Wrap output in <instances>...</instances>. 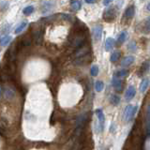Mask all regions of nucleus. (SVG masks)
Returning a JSON list of instances; mask_svg holds the SVG:
<instances>
[{"mask_svg": "<svg viewBox=\"0 0 150 150\" xmlns=\"http://www.w3.org/2000/svg\"><path fill=\"white\" fill-rule=\"evenodd\" d=\"M112 86L114 87V88L116 90V91H121L122 90V87H123V81L121 80L120 78H117L114 76L112 78Z\"/></svg>", "mask_w": 150, "mask_h": 150, "instance_id": "nucleus-8", "label": "nucleus"}, {"mask_svg": "<svg viewBox=\"0 0 150 150\" xmlns=\"http://www.w3.org/2000/svg\"><path fill=\"white\" fill-rule=\"evenodd\" d=\"M112 1V0H103V5L104 6H108Z\"/></svg>", "mask_w": 150, "mask_h": 150, "instance_id": "nucleus-31", "label": "nucleus"}, {"mask_svg": "<svg viewBox=\"0 0 150 150\" xmlns=\"http://www.w3.org/2000/svg\"><path fill=\"white\" fill-rule=\"evenodd\" d=\"M26 26H27V22H26V21H24V22L21 23L19 26L15 28L14 33H15V34H20L21 32H23L24 30V28L26 27Z\"/></svg>", "mask_w": 150, "mask_h": 150, "instance_id": "nucleus-19", "label": "nucleus"}, {"mask_svg": "<svg viewBox=\"0 0 150 150\" xmlns=\"http://www.w3.org/2000/svg\"><path fill=\"white\" fill-rule=\"evenodd\" d=\"M96 0H85V2L86 3H88V4H92V3H95Z\"/></svg>", "mask_w": 150, "mask_h": 150, "instance_id": "nucleus-32", "label": "nucleus"}, {"mask_svg": "<svg viewBox=\"0 0 150 150\" xmlns=\"http://www.w3.org/2000/svg\"><path fill=\"white\" fill-rule=\"evenodd\" d=\"M120 99H120L119 96H117V95H112L111 98H110V102L114 106H116V105H118V104H119Z\"/></svg>", "mask_w": 150, "mask_h": 150, "instance_id": "nucleus-23", "label": "nucleus"}, {"mask_svg": "<svg viewBox=\"0 0 150 150\" xmlns=\"http://www.w3.org/2000/svg\"><path fill=\"white\" fill-rule=\"evenodd\" d=\"M134 13H135V8L133 5L128 7L126 10H125V13H124V17L128 19V20H131L133 18V16H134Z\"/></svg>", "mask_w": 150, "mask_h": 150, "instance_id": "nucleus-12", "label": "nucleus"}, {"mask_svg": "<svg viewBox=\"0 0 150 150\" xmlns=\"http://www.w3.org/2000/svg\"><path fill=\"white\" fill-rule=\"evenodd\" d=\"M144 30H145V33H148L150 31V16L144 22Z\"/></svg>", "mask_w": 150, "mask_h": 150, "instance_id": "nucleus-28", "label": "nucleus"}, {"mask_svg": "<svg viewBox=\"0 0 150 150\" xmlns=\"http://www.w3.org/2000/svg\"><path fill=\"white\" fill-rule=\"evenodd\" d=\"M137 111H138V105H128L123 112V118L126 122H130L135 116Z\"/></svg>", "mask_w": 150, "mask_h": 150, "instance_id": "nucleus-2", "label": "nucleus"}, {"mask_svg": "<svg viewBox=\"0 0 150 150\" xmlns=\"http://www.w3.org/2000/svg\"><path fill=\"white\" fill-rule=\"evenodd\" d=\"M114 45H115V40L112 38H108L105 41V50L106 51H110L114 47Z\"/></svg>", "mask_w": 150, "mask_h": 150, "instance_id": "nucleus-18", "label": "nucleus"}, {"mask_svg": "<svg viewBox=\"0 0 150 150\" xmlns=\"http://www.w3.org/2000/svg\"><path fill=\"white\" fill-rule=\"evenodd\" d=\"M86 40L85 34L80 29H78V32L74 33L72 38H70V41H72V45L73 47H78L80 48L85 44Z\"/></svg>", "mask_w": 150, "mask_h": 150, "instance_id": "nucleus-1", "label": "nucleus"}, {"mask_svg": "<svg viewBox=\"0 0 150 150\" xmlns=\"http://www.w3.org/2000/svg\"><path fill=\"white\" fill-rule=\"evenodd\" d=\"M116 16V10L115 7H108L103 12V19L106 22H112L114 21Z\"/></svg>", "mask_w": 150, "mask_h": 150, "instance_id": "nucleus-5", "label": "nucleus"}, {"mask_svg": "<svg viewBox=\"0 0 150 150\" xmlns=\"http://www.w3.org/2000/svg\"><path fill=\"white\" fill-rule=\"evenodd\" d=\"M11 40V37L9 36V35H6L4 36L3 38H1V40H0V45L1 46H6V45H8Z\"/></svg>", "mask_w": 150, "mask_h": 150, "instance_id": "nucleus-22", "label": "nucleus"}, {"mask_svg": "<svg viewBox=\"0 0 150 150\" xmlns=\"http://www.w3.org/2000/svg\"><path fill=\"white\" fill-rule=\"evenodd\" d=\"M34 10L35 9H34V7H33V6H27L24 9L23 13L24 15H30V14L33 13V12H34Z\"/></svg>", "mask_w": 150, "mask_h": 150, "instance_id": "nucleus-26", "label": "nucleus"}, {"mask_svg": "<svg viewBox=\"0 0 150 150\" xmlns=\"http://www.w3.org/2000/svg\"><path fill=\"white\" fill-rule=\"evenodd\" d=\"M145 133H147V136L150 137V105L147 106V112H145Z\"/></svg>", "mask_w": 150, "mask_h": 150, "instance_id": "nucleus-6", "label": "nucleus"}, {"mask_svg": "<svg viewBox=\"0 0 150 150\" xmlns=\"http://www.w3.org/2000/svg\"><path fill=\"white\" fill-rule=\"evenodd\" d=\"M121 57V53L119 51H115L114 53H112V55L110 56L111 62H116L119 60V58Z\"/></svg>", "mask_w": 150, "mask_h": 150, "instance_id": "nucleus-21", "label": "nucleus"}, {"mask_svg": "<svg viewBox=\"0 0 150 150\" xmlns=\"http://www.w3.org/2000/svg\"><path fill=\"white\" fill-rule=\"evenodd\" d=\"M69 5L72 11H78L80 10L82 8V2L80 0H70Z\"/></svg>", "mask_w": 150, "mask_h": 150, "instance_id": "nucleus-15", "label": "nucleus"}, {"mask_svg": "<svg viewBox=\"0 0 150 150\" xmlns=\"http://www.w3.org/2000/svg\"><path fill=\"white\" fill-rule=\"evenodd\" d=\"M23 43H24V45H26V46L30 45V43H31V38L26 36V37L24 38V40H23Z\"/></svg>", "mask_w": 150, "mask_h": 150, "instance_id": "nucleus-29", "label": "nucleus"}, {"mask_svg": "<svg viewBox=\"0 0 150 150\" xmlns=\"http://www.w3.org/2000/svg\"><path fill=\"white\" fill-rule=\"evenodd\" d=\"M99 72V66H97V65H93L92 67H91V69H90V74H91V76H93V77L98 76Z\"/></svg>", "mask_w": 150, "mask_h": 150, "instance_id": "nucleus-25", "label": "nucleus"}, {"mask_svg": "<svg viewBox=\"0 0 150 150\" xmlns=\"http://www.w3.org/2000/svg\"><path fill=\"white\" fill-rule=\"evenodd\" d=\"M115 125L114 123H112L110 126V132H115Z\"/></svg>", "mask_w": 150, "mask_h": 150, "instance_id": "nucleus-30", "label": "nucleus"}, {"mask_svg": "<svg viewBox=\"0 0 150 150\" xmlns=\"http://www.w3.org/2000/svg\"><path fill=\"white\" fill-rule=\"evenodd\" d=\"M32 38L34 40L36 44H41L43 41V30L42 27L40 26H37L32 30Z\"/></svg>", "mask_w": 150, "mask_h": 150, "instance_id": "nucleus-4", "label": "nucleus"}, {"mask_svg": "<svg viewBox=\"0 0 150 150\" xmlns=\"http://www.w3.org/2000/svg\"><path fill=\"white\" fill-rule=\"evenodd\" d=\"M149 85H150V79L147 78V77L144 78L143 80H142L141 84H140V86H139L140 92H141V93H144L145 91L147 90V88L149 87Z\"/></svg>", "mask_w": 150, "mask_h": 150, "instance_id": "nucleus-11", "label": "nucleus"}, {"mask_svg": "<svg viewBox=\"0 0 150 150\" xmlns=\"http://www.w3.org/2000/svg\"><path fill=\"white\" fill-rule=\"evenodd\" d=\"M135 95H136V89L134 88V86L130 85L128 88L127 89L126 93H125V99H126L127 101H131V99L135 97Z\"/></svg>", "mask_w": 150, "mask_h": 150, "instance_id": "nucleus-10", "label": "nucleus"}, {"mask_svg": "<svg viewBox=\"0 0 150 150\" xmlns=\"http://www.w3.org/2000/svg\"><path fill=\"white\" fill-rule=\"evenodd\" d=\"M95 114L98 117V126H97V132H102L104 130V124H105V115L102 109H97L95 111Z\"/></svg>", "mask_w": 150, "mask_h": 150, "instance_id": "nucleus-3", "label": "nucleus"}, {"mask_svg": "<svg viewBox=\"0 0 150 150\" xmlns=\"http://www.w3.org/2000/svg\"><path fill=\"white\" fill-rule=\"evenodd\" d=\"M93 36L95 38L96 40H99L101 39V36H102V26H96L93 28Z\"/></svg>", "mask_w": 150, "mask_h": 150, "instance_id": "nucleus-14", "label": "nucleus"}, {"mask_svg": "<svg viewBox=\"0 0 150 150\" xmlns=\"http://www.w3.org/2000/svg\"><path fill=\"white\" fill-rule=\"evenodd\" d=\"M134 60H135L134 56H126V57L123 58V60L121 61V66H123V67H130L131 65L133 64V62H134Z\"/></svg>", "mask_w": 150, "mask_h": 150, "instance_id": "nucleus-16", "label": "nucleus"}, {"mask_svg": "<svg viewBox=\"0 0 150 150\" xmlns=\"http://www.w3.org/2000/svg\"><path fill=\"white\" fill-rule=\"evenodd\" d=\"M41 6H42V9H41L42 13H47V12H49L55 7V2L51 1V0H44V1L41 3Z\"/></svg>", "mask_w": 150, "mask_h": 150, "instance_id": "nucleus-7", "label": "nucleus"}, {"mask_svg": "<svg viewBox=\"0 0 150 150\" xmlns=\"http://www.w3.org/2000/svg\"><path fill=\"white\" fill-rule=\"evenodd\" d=\"M147 10H148L150 11V2L148 3V5H147Z\"/></svg>", "mask_w": 150, "mask_h": 150, "instance_id": "nucleus-33", "label": "nucleus"}, {"mask_svg": "<svg viewBox=\"0 0 150 150\" xmlns=\"http://www.w3.org/2000/svg\"><path fill=\"white\" fill-rule=\"evenodd\" d=\"M128 50H130V51H131V52L136 51L137 45H136V43L134 42V41H131V42H130L128 44Z\"/></svg>", "mask_w": 150, "mask_h": 150, "instance_id": "nucleus-27", "label": "nucleus"}, {"mask_svg": "<svg viewBox=\"0 0 150 150\" xmlns=\"http://www.w3.org/2000/svg\"><path fill=\"white\" fill-rule=\"evenodd\" d=\"M104 88V83L102 81H97L95 83V90L97 92H101Z\"/></svg>", "mask_w": 150, "mask_h": 150, "instance_id": "nucleus-24", "label": "nucleus"}, {"mask_svg": "<svg viewBox=\"0 0 150 150\" xmlns=\"http://www.w3.org/2000/svg\"><path fill=\"white\" fill-rule=\"evenodd\" d=\"M150 69V61L147 60L144 61L143 64H142L141 68H140V72H139V75L140 76H144L145 73H147L149 72Z\"/></svg>", "mask_w": 150, "mask_h": 150, "instance_id": "nucleus-13", "label": "nucleus"}, {"mask_svg": "<svg viewBox=\"0 0 150 150\" xmlns=\"http://www.w3.org/2000/svg\"><path fill=\"white\" fill-rule=\"evenodd\" d=\"M89 53V47L85 46V45H83L82 47H80L76 52H75V55L74 56L76 58H80V57H83L85 56H87Z\"/></svg>", "mask_w": 150, "mask_h": 150, "instance_id": "nucleus-9", "label": "nucleus"}, {"mask_svg": "<svg viewBox=\"0 0 150 150\" xmlns=\"http://www.w3.org/2000/svg\"><path fill=\"white\" fill-rule=\"evenodd\" d=\"M128 74V70L125 69H118L117 72H115V76L121 79V78H123V77H126Z\"/></svg>", "mask_w": 150, "mask_h": 150, "instance_id": "nucleus-20", "label": "nucleus"}, {"mask_svg": "<svg viewBox=\"0 0 150 150\" xmlns=\"http://www.w3.org/2000/svg\"><path fill=\"white\" fill-rule=\"evenodd\" d=\"M127 37H128L127 31H122L118 35V37H117V40H116V41H117V44H122V43H124L125 41H126V40H127Z\"/></svg>", "mask_w": 150, "mask_h": 150, "instance_id": "nucleus-17", "label": "nucleus"}]
</instances>
